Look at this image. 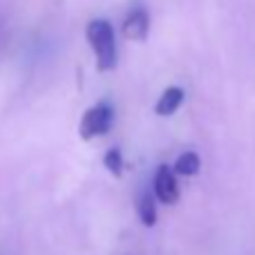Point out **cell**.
Masks as SVG:
<instances>
[{
	"mask_svg": "<svg viewBox=\"0 0 255 255\" xmlns=\"http://www.w3.org/2000/svg\"><path fill=\"white\" fill-rule=\"evenodd\" d=\"M150 31V18L148 11L143 7H134L126 13L124 22H121V36L128 40H134V43H141V40L148 38Z\"/></svg>",
	"mask_w": 255,
	"mask_h": 255,
	"instance_id": "obj_4",
	"label": "cell"
},
{
	"mask_svg": "<svg viewBox=\"0 0 255 255\" xmlns=\"http://www.w3.org/2000/svg\"><path fill=\"white\" fill-rule=\"evenodd\" d=\"M184 90L177 88V85H172V88L163 90L161 97L157 99V103H154V112H157L159 117H170L175 115L177 110L181 108V103H184Z\"/></svg>",
	"mask_w": 255,
	"mask_h": 255,
	"instance_id": "obj_5",
	"label": "cell"
},
{
	"mask_svg": "<svg viewBox=\"0 0 255 255\" xmlns=\"http://www.w3.org/2000/svg\"><path fill=\"white\" fill-rule=\"evenodd\" d=\"M112 121H115V112L108 103H97V106L88 108L81 117L79 124V134L83 141L97 139V136H103L110 132Z\"/></svg>",
	"mask_w": 255,
	"mask_h": 255,
	"instance_id": "obj_2",
	"label": "cell"
},
{
	"mask_svg": "<svg viewBox=\"0 0 255 255\" xmlns=\"http://www.w3.org/2000/svg\"><path fill=\"white\" fill-rule=\"evenodd\" d=\"M136 215H139L141 224L143 226H154L159 220L157 215V197H154V193H143L139 199V204H136Z\"/></svg>",
	"mask_w": 255,
	"mask_h": 255,
	"instance_id": "obj_6",
	"label": "cell"
},
{
	"mask_svg": "<svg viewBox=\"0 0 255 255\" xmlns=\"http://www.w3.org/2000/svg\"><path fill=\"white\" fill-rule=\"evenodd\" d=\"M103 166L106 170H110V175L121 177L124 172V157H121V150L119 148H110L106 154H103Z\"/></svg>",
	"mask_w": 255,
	"mask_h": 255,
	"instance_id": "obj_8",
	"label": "cell"
},
{
	"mask_svg": "<svg viewBox=\"0 0 255 255\" xmlns=\"http://www.w3.org/2000/svg\"><path fill=\"white\" fill-rule=\"evenodd\" d=\"M202 168V159L197 152H184L179 154V159L175 161V172L179 177H195Z\"/></svg>",
	"mask_w": 255,
	"mask_h": 255,
	"instance_id": "obj_7",
	"label": "cell"
},
{
	"mask_svg": "<svg viewBox=\"0 0 255 255\" xmlns=\"http://www.w3.org/2000/svg\"><path fill=\"white\" fill-rule=\"evenodd\" d=\"M85 36H88V43L94 52L97 58V67L101 72H110L117 65V38H115V29L108 20L97 18V20H90L85 27Z\"/></svg>",
	"mask_w": 255,
	"mask_h": 255,
	"instance_id": "obj_1",
	"label": "cell"
},
{
	"mask_svg": "<svg viewBox=\"0 0 255 255\" xmlns=\"http://www.w3.org/2000/svg\"><path fill=\"white\" fill-rule=\"evenodd\" d=\"M152 190L154 197L166 206L179 202V181H177V172L170 166H159L154 172V181H152Z\"/></svg>",
	"mask_w": 255,
	"mask_h": 255,
	"instance_id": "obj_3",
	"label": "cell"
}]
</instances>
